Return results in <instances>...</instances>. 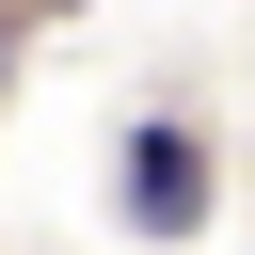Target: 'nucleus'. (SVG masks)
Instances as JSON below:
<instances>
[{
  "label": "nucleus",
  "instance_id": "f257e3e1",
  "mask_svg": "<svg viewBox=\"0 0 255 255\" xmlns=\"http://www.w3.org/2000/svg\"><path fill=\"white\" fill-rule=\"evenodd\" d=\"M128 223H143V239H191V223H207V143H191L175 112L128 128Z\"/></svg>",
  "mask_w": 255,
  "mask_h": 255
}]
</instances>
